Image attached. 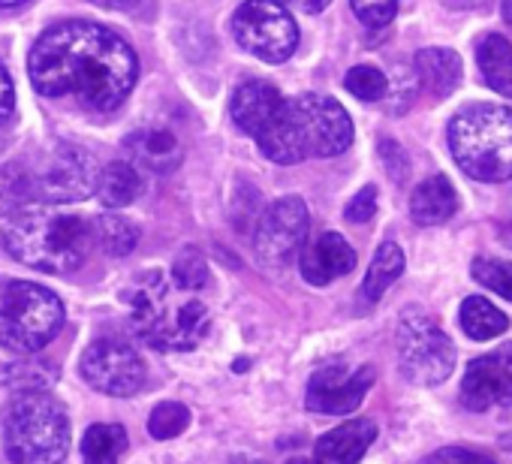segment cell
I'll list each match as a JSON object with an SVG mask.
<instances>
[{"label":"cell","mask_w":512,"mask_h":464,"mask_svg":"<svg viewBox=\"0 0 512 464\" xmlns=\"http://www.w3.org/2000/svg\"><path fill=\"white\" fill-rule=\"evenodd\" d=\"M28 73L43 97H73L91 112H112L130 97L139 61L118 31L73 19L52 25L34 43Z\"/></svg>","instance_id":"1"},{"label":"cell","mask_w":512,"mask_h":464,"mask_svg":"<svg viewBox=\"0 0 512 464\" xmlns=\"http://www.w3.org/2000/svg\"><path fill=\"white\" fill-rule=\"evenodd\" d=\"M449 151L464 175L473 181L512 178V109L494 103H473L449 121Z\"/></svg>","instance_id":"5"},{"label":"cell","mask_w":512,"mask_h":464,"mask_svg":"<svg viewBox=\"0 0 512 464\" xmlns=\"http://www.w3.org/2000/svg\"><path fill=\"white\" fill-rule=\"evenodd\" d=\"M260 151L281 166L305 157H338L353 145V121L329 94H299L284 100L278 118L256 136Z\"/></svg>","instance_id":"3"},{"label":"cell","mask_w":512,"mask_h":464,"mask_svg":"<svg viewBox=\"0 0 512 464\" xmlns=\"http://www.w3.org/2000/svg\"><path fill=\"white\" fill-rule=\"evenodd\" d=\"M142 172L127 160H112L97 175V199L106 208H127L142 196Z\"/></svg>","instance_id":"21"},{"label":"cell","mask_w":512,"mask_h":464,"mask_svg":"<svg viewBox=\"0 0 512 464\" xmlns=\"http://www.w3.org/2000/svg\"><path fill=\"white\" fill-rule=\"evenodd\" d=\"M344 85H347V91H350L353 97H359V100H365V103L383 100V97H386V88H389V82H386L383 70L368 67V64L353 67V70L347 73Z\"/></svg>","instance_id":"31"},{"label":"cell","mask_w":512,"mask_h":464,"mask_svg":"<svg viewBox=\"0 0 512 464\" xmlns=\"http://www.w3.org/2000/svg\"><path fill=\"white\" fill-rule=\"evenodd\" d=\"M281 106H284V97L272 82L247 79L235 88V94L229 100V118L241 133L256 139L278 118Z\"/></svg>","instance_id":"16"},{"label":"cell","mask_w":512,"mask_h":464,"mask_svg":"<svg viewBox=\"0 0 512 464\" xmlns=\"http://www.w3.org/2000/svg\"><path fill=\"white\" fill-rule=\"evenodd\" d=\"M356 19L365 28H386L398 16V0H350Z\"/></svg>","instance_id":"32"},{"label":"cell","mask_w":512,"mask_h":464,"mask_svg":"<svg viewBox=\"0 0 512 464\" xmlns=\"http://www.w3.org/2000/svg\"><path fill=\"white\" fill-rule=\"evenodd\" d=\"M4 251L46 275H70L85 266L97 248V229L82 214L64 211L49 202H22L10 211L4 232Z\"/></svg>","instance_id":"2"},{"label":"cell","mask_w":512,"mask_h":464,"mask_svg":"<svg viewBox=\"0 0 512 464\" xmlns=\"http://www.w3.org/2000/svg\"><path fill=\"white\" fill-rule=\"evenodd\" d=\"M19 205H22V196H19L13 169L4 166V169H0V214H10V211L19 208Z\"/></svg>","instance_id":"37"},{"label":"cell","mask_w":512,"mask_h":464,"mask_svg":"<svg viewBox=\"0 0 512 464\" xmlns=\"http://www.w3.org/2000/svg\"><path fill=\"white\" fill-rule=\"evenodd\" d=\"M172 281L184 293L202 290L208 284V263H205V257L196 248H184L175 257V263H172Z\"/></svg>","instance_id":"29"},{"label":"cell","mask_w":512,"mask_h":464,"mask_svg":"<svg viewBox=\"0 0 512 464\" xmlns=\"http://www.w3.org/2000/svg\"><path fill=\"white\" fill-rule=\"evenodd\" d=\"M124 157L142 175H169L181 166L184 148L178 136L166 127H142L124 139Z\"/></svg>","instance_id":"17"},{"label":"cell","mask_w":512,"mask_h":464,"mask_svg":"<svg viewBox=\"0 0 512 464\" xmlns=\"http://www.w3.org/2000/svg\"><path fill=\"white\" fill-rule=\"evenodd\" d=\"M235 43L266 64H284L299 46V28L281 0H244L232 16Z\"/></svg>","instance_id":"10"},{"label":"cell","mask_w":512,"mask_h":464,"mask_svg":"<svg viewBox=\"0 0 512 464\" xmlns=\"http://www.w3.org/2000/svg\"><path fill=\"white\" fill-rule=\"evenodd\" d=\"M91 4L106 7V10H130V7L139 4V0H91Z\"/></svg>","instance_id":"39"},{"label":"cell","mask_w":512,"mask_h":464,"mask_svg":"<svg viewBox=\"0 0 512 464\" xmlns=\"http://www.w3.org/2000/svg\"><path fill=\"white\" fill-rule=\"evenodd\" d=\"M308 205L299 196H284L263 208L260 220L253 226V251L263 266L284 269L290 266L308 242Z\"/></svg>","instance_id":"11"},{"label":"cell","mask_w":512,"mask_h":464,"mask_svg":"<svg viewBox=\"0 0 512 464\" xmlns=\"http://www.w3.org/2000/svg\"><path fill=\"white\" fill-rule=\"evenodd\" d=\"M377 151H380V160H383L386 175H389L395 184H404V181L410 178V157H407L404 145H398L395 139H380Z\"/></svg>","instance_id":"33"},{"label":"cell","mask_w":512,"mask_h":464,"mask_svg":"<svg viewBox=\"0 0 512 464\" xmlns=\"http://www.w3.org/2000/svg\"><path fill=\"white\" fill-rule=\"evenodd\" d=\"M82 377L103 395L127 398L145 386V362L130 344L118 338H100L82 356Z\"/></svg>","instance_id":"12"},{"label":"cell","mask_w":512,"mask_h":464,"mask_svg":"<svg viewBox=\"0 0 512 464\" xmlns=\"http://www.w3.org/2000/svg\"><path fill=\"white\" fill-rule=\"evenodd\" d=\"M4 449L13 464H61L70 452V419L49 389L16 392L4 410Z\"/></svg>","instance_id":"6"},{"label":"cell","mask_w":512,"mask_h":464,"mask_svg":"<svg viewBox=\"0 0 512 464\" xmlns=\"http://www.w3.org/2000/svg\"><path fill=\"white\" fill-rule=\"evenodd\" d=\"M401 374L416 386H437L455 368V344L440 323L422 311H407L395 332Z\"/></svg>","instance_id":"9"},{"label":"cell","mask_w":512,"mask_h":464,"mask_svg":"<svg viewBox=\"0 0 512 464\" xmlns=\"http://www.w3.org/2000/svg\"><path fill=\"white\" fill-rule=\"evenodd\" d=\"M238 464H263V461H238Z\"/></svg>","instance_id":"44"},{"label":"cell","mask_w":512,"mask_h":464,"mask_svg":"<svg viewBox=\"0 0 512 464\" xmlns=\"http://www.w3.org/2000/svg\"><path fill=\"white\" fill-rule=\"evenodd\" d=\"M377 437V425L371 419H347L344 425L323 434L314 446L317 464H359L368 446Z\"/></svg>","instance_id":"18"},{"label":"cell","mask_w":512,"mask_h":464,"mask_svg":"<svg viewBox=\"0 0 512 464\" xmlns=\"http://www.w3.org/2000/svg\"><path fill=\"white\" fill-rule=\"evenodd\" d=\"M476 64L488 88L512 100V46L500 34H485L476 43Z\"/></svg>","instance_id":"22"},{"label":"cell","mask_w":512,"mask_h":464,"mask_svg":"<svg viewBox=\"0 0 512 464\" xmlns=\"http://www.w3.org/2000/svg\"><path fill=\"white\" fill-rule=\"evenodd\" d=\"M13 178L22 202H49L70 205L97 193L100 166L94 154L82 145L61 142L49 148L34 163H13Z\"/></svg>","instance_id":"7"},{"label":"cell","mask_w":512,"mask_h":464,"mask_svg":"<svg viewBox=\"0 0 512 464\" xmlns=\"http://www.w3.org/2000/svg\"><path fill=\"white\" fill-rule=\"evenodd\" d=\"M190 425V410L178 401H163L151 410V419H148V431L151 437L157 440H172L178 437L184 428Z\"/></svg>","instance_id":"30"},{"label":"cell","mask_w":512,"mask_h":464,"mask_svg":"<svg viewBox=\"0 0 512 464\" xmlns=\"http://www.w3.org/2000/svg\"><path fill=\"white\" fill-rule=\"evenodd\" d=\"M371 386H374V368L371 365H362L356 371L341 368V365H329L311 377L305 404L314 413L347 416L365 401Z\"/></svg>","instance_id":"13"},{"label":"cell","mask_w":512,"mask_h":464,"mask_svg":"<svg viewBox=\"0 0 512 464\" xmlns=\"http://www.w3.org/2000/svg\"><path fill=\"white\" fill-rule=\"evenodd\" d=\"M25 0H0V10H10V7H22Z\"/></svg>","instance_id":"41"},{"label":"cell","mask_w":512,"mask_h":464,"mask_svg":"<svg viewBox=\"0 0 512 464\" xmlns=\"http://www.w3.org/2000/svg\"><path fill=\"white\" fill-rule=\"evenodd\" d=\"M127 449V431L115 422H97L82 437V458L85 464H118Z\"/></svg>","instance_id":"24"},{"label":"cell","mask_w":512,"mask_h":464,"mask_svg":"<svg viewBox=\"0 0 512 464\" xmlns=\"http://www.w3.org/2000/svg\"><path fill=\"white\" fill-rule=\"evenodd\" d=\"M290 464H317V461H305V458H293Z\"/></svg>","instance_id":"42"},{"label":"cell","mask_w":512,"mask_h":464,"mask_svg":"<svg viewBox=\"0 0 512 464\" xmlns=\"http://www.w3.org/2000/svg\"><path fill=\"white\" fill-rule=\"evenodd\" d=\"M416 79L434 100L449 97L461 85V58L452 49H422L416 52Z\"/></svg>","instance_id":"20"},{"label":"cell","mask_w":512,"mask_h":464,"mask_svg":"<svg viewBox=\"0 0 512 464\" xmlns=\"http://www.w3.org/2000/svg\"><path fill=\"white\" fill-rule=\"evenodd\" d=\"M458 320H461L464 335L473 338V341H491V338H497V335H503L509 329V317L482 296L464 299Z\"/></svg>","instance_id":"23"},{"label":"cell","mask_w":512,"mask_h":464,"mask_svg":"<svg viewBox=\"0 0 512 464\" xmlns=\"http://www.w3.org/2000/svg\"><path fill=\"white\" fill-rule=\"evenodd\" d=\"M299 269H302V278L308 284L326 287L335 278H344L356 269V251L350 248V242L341 236V232L326 229L314 242H308L302 248Z\"/></svg>","instance_id":"15"},{"label":"cell","mask_w":512,"mask_h":464,"mask_svg":"<svg viewBox=\"0 0 512 464\" xmlns=\"http://www.w3.org/2000/svg\"><path fill=\"white\" fill-rule=\"evenodd\" d=\"M374 211H377V187H374V184H365V187L350 199L344 217H347L350 223H368V220L374 217Z\"/></svg>","instance_id":"35"},{"label":"cell","mask_w":512,"mask_h":464,"mask_svg":"<svg viewBox=\"0 0 512 464\" xmlns=\"http://www.w3.org/2000/svg\"><path fill=\"white\" fill-rule=\"evenodd\" d=\"M473 281L488 287L491 293L503 296L512 302V263L509 260H494V257H476L470 266Z\"/></svg>","instance_id":"28"},{"label":"cell","mask_w":512,"mask_h":464,"mask_svg":"<svg viewBox=\"0 0 512 464\" xmlns=\"http://www.w3.org/2000/svg\"><path fill=\"white\" fill-rule=\"evenodd\" d=\"M4 142H7V139H4V130H0V148H4Z\"/></svg>","instance_id":"43"},{"label":"cell","mask_w":512,"mask_h":464,"mask_svg":"<svg viewBox=\"0 0 512 464\" xmlns=\"http://www.w3.org/2000/svg\"><path fill=\"white\" fill-rule=\"evenodd\" d=\"M13 112H16V88H13L10 70L0 64V130L13 121Z\"/></svg>","instance_id":"36"},{"label":"cell","mask_w":512,"mask_h":464,"mask_svg":"<svg viewBox=\"0 0 512 464\" xmlns=\"http://www.w3.org/2000/svg\"><path fill=\"white\" fill-rule=\"evenodd\" d=\"M94 229H97V245L109 257H127L139 245V226L124 214H103L94 220Z\"/></svg>","instance_id":"26"},{"label":"cell","mask_w":512,"mask_h":464,"mask_svg":"<svg viewBox=\"0 0 512 464\" xmlns=\"http://www.w3.org/2000/svg\"><path fill=\"white\" fill-rule=\"evenodd\" d=\"M404 272V251L395 245V242H383L371 260V269L365 275V284H362V296L368 302H377Z\"/></svg>","instance_id":"25"},{"label":"cell","mask_w":512,"mask_h":464,"mask_svg":"<svg viewBox=\"0 0 512 464\" xmlns=\"http://www.w3.org/2000/svg\"><path fill=\"white\" fill-rule=\"evenodd\" d=\"M64 329L61 299L31 281H4L0 284V347L34 356L49 347Z\"/></svg>","instance_id":"8"},{"label":"cell","mask_w":512,"mask_h":464,"mask_svg":"<svg viewBox=\"0 0 512 464\" xmlns=\"http://www.w3.org/2000/svg\"><path fill=\"white\" fill-rule=\"evenodd\" d=\"M461 401L470 410L512 404V344H503L467 365V374L461 380Z\"/></svg>","instance_id":"14"},{"label":"cell","mask_w":512,"mask_h":464,"mask_svg":"<svg viewBox=\"0 0 512 464\" xmlns=\"http://www.w3.org/2000/svg\"><path fill=\"white\" fill-rule=\"evenodd\" d=\"M500 13H503V19L512 25V0H500Z\"/></svg>","instance_id":"40"},{"label":"cell","mask_w":512,"mask_h":464,"mask_svg":"<svg viewBox=\"0 0 512 464\" xmlns=\"http://www.w3.org/2000/svg\"><path fill=\"white\" fill-rule=\"evenodd\" d=\"M130 326L154 350H193L208 335V311L199 299L172 302L163 272H145L127 293Z\"/></svg>","instance_id":"4"},{"label":"cell","mask_w":512,"mask_h":464,"mask_svg":"<svg viewBox=\"0 0 512 464\" xmlns=\"http://www.w3.org/2000/svg\"><path fill=\"white\" fill-rule=\"evenodd\" d=\"M455 211H458V193L446 175H434L422 181L410 196V217L419 226L446 223Z\"/></svg>","instance_id":"19"},{"label":"cell","mask_w":512,"mask_h":464,"mask_svg":"<svg viewBox=\"0 0 512 464\" xmlns=\"http://www.w3.org/2000/svg\"><path fill=\"white\" fill-rule=\"evenodd\" d=\"M425 464H497V461L488 458L485 452H473V449H461V446H443L434 455H428Z\"/></svg>","instance_id":"34"},{"label":"cell","mask_w":512,"mask_h":464,"mask_svg":"<svg viewBox=\"0 0 512 464\" xmlns=\"http://www.w3.org/2000/svg\"><path fill=\"white\" fill-rule=\"evenodd\" d=\"M290 7H296L299 13H308V16H317V13H323L332 0H287Z\"/></svg>","instance_id":"38"},{"label":"cell","mask_w":512,"mask_h":464,"mask_svg":"<svg viewBox=\"0 0 512 464\" xmlns=\"http://www.w3.org/2000/svg\"><path fill=\"white\" fill-rule=\"evenodd\" d=\"M58 380V371L46 362H16V365H7L4 371H0V383H4L7 389L13 392H37V389H49L55 386Z\"/></svg>","instance_id":"27"}]
</instances>
